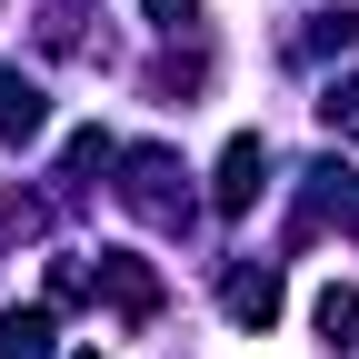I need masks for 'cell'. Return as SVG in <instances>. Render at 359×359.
<instances>
[{
    "instance_id": "5b68a950",
    "label": "cell",
    "mask_w": 359,
    "mask_h": 359,
    "mask_svg": "<svg viewBox=\"0 0 359 359\" xmlns=\"http://www.w3.org/2000/svg\"><path fill=\"white\" fill-rule=\"evenodd\" d=\"M40 120H50V100H40V80L0 70V150H11V140H40Z\"/></svg>"
},
{
    "instance_id": "7a4b0ae2",
    "label": "cell",
    "mask_w": 359,
    "mask_h": 359,
    "mask_svg": "<svg viewBox=\"0 0 359 359\" xmlns=\"http://www.w3.org/2000/svg\"><path fill=\"white\" fill-rule=\"evenodd\" d=\"M90 299H110L120 320H150V309H160V280H150V259L100 250V269H90Z\"/></svg>"
},
{
    "instance_id": "ba28073f",
    "label": "cell",
    "mask_w": 359,
    "mask_h": 359,
    "mask_svg": "<svg viewBox=\"0 0 359 359\" xmlns=\"http://www.w3.org/2000/svg\"><path fill=\"white\" fill-rule=\"evenodd\" d=\"M320 120L339 130V140H359V80H330L320 90Z\"/></svg>"
},
{
    "instance_id": "3957f363",
    "label": "cell",
    "mask_w": 359,
    "mask_h": 359,
    "mask_svg": "<svg viewBox=\"0 0 359 359\" xmlns=\"http://www.w3.org/2000/svg\"><path fill=\"white\" fill-rule=\"evenodd\" d=\"M259 180H269V140H259V130H240V140L219 150V180H210V200H219V210L240 219V210L259 200Z\"/></svg>"
},
{
    "instance_id": "52a82bcc",
    "label": "cell",
    "mask_w": 359,
    "mask_h": 359,
    "mask_svg": "<svg viewBox=\"0 0 359 359\" xmlns=\"http://www.w3.org/2000/svg\"><path fill=\"white\" fill-rule=\"evenodd\" d=\"M309 320H320V339H330V349H349V339H359V290H339V280H330L320 299H309Z\"/></svg>"
},
{
    "instance_id": "9c48e42d",
    "label": "cell",
    "mask_w": 359,
    "mask_h": 359,
    "mask_svg": "<svg viewBox=\"0 0 359 359\" xmlns=\"http://www.w3.org/2000/svg\"><path fill=\"white\" fill-rule=\"evenodd\" d=\"M40 230V200H11V190H0V240H30Z\"/></svg>"
},
{
    "instance_id": "6da1fadb",
    "label": "cell",
    "mask_w": 359,
    "mask_h": 359,
    "mask_svg": "<svg viewBox=\"0 0 359 359\" xmlns=\"http://www.w3.org/2000/svg\"><path fill=\"white\" fill-rule=\"evenodd\" d=\"M120 170H130V180H120V200L140 210L150 230H180V219H190V190H180V180H190V170H180L170 150H130Z\"/></svg>"
},
{
    "instance_id": "30bf717a",
    "label": "cell",
    "mask_w": 359,
    "mask_h": 359,
    "mask_svg": "<svg viewBox=\"0 0 359 359\" xmlns=\"http://www.w3.org/2000/svg\"><path fill=\"white\" fill-rule=\"evenodd\" d=\"M150 20L160 30H200V0H150Z\"/></svg>"
},
{
    "instance_id": "8fae6325",
    "label": "cell",
    "mask_w": 359,
    "mask_h": 359,
    "mask_svg": "<svg viewBox=\"0 0 359 359\" xmlns=\"http://www.w3.org/2000/svg\"><path fill=\"white\" fill-rule=\"evenodd\" d=\"M80 359H90V349H80Z\"/></svg>"
},
{
    "instance_id": "277c9868",
    "label": "cell",
    "mask_w": 359,
    "mask_h": 359,
    "mask_svg": "<svg viewBox=\"0 0 359 359\" xmlns=\"http://www.w3.org/2000/svg\"><path fill=\"white\" fill-rule=\"evenodd\" d=\"M219 309H230L240 330H269V320H280V269H269V259H240L230 280H219Z\"/></svg>"
},
{
    "instance_id": "8992f818",
    "label": "cell",
    "mask_w": 359,
    "mask_h": 359,
    "mask_svg": "<svg viewBox=\"0 0 359 359\" xmlns=\"http://www.w3.org/2000/svg\"><path fill=\"white\" fill-rule=\"evenodd\" d=\"M50 339H60L50 309H11V320H0V359H50Z\"/></svg>"
}]
</instances>
